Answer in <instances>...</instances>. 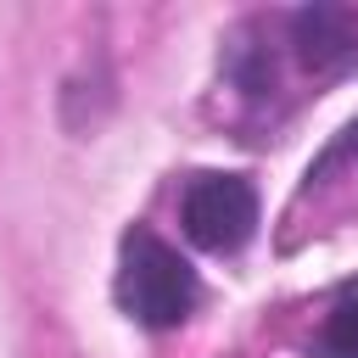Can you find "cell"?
<instances>
[{"mask_svg":"<svg viewBox=\"0 0 358 358\" xmlns=\"http://www.w3.org/2000/svg\"><path fill=\"white\" fill-rule=\"evenodd\" d=\"M201 280L179 246H168L151 224L123 229L117 246V308L145 330H173L196 313Z\"/></svg>","mask_w":358,"mask_h":358,"instance_id":"obj_1","label":"cell"},{"mask_svg":"<svg viewBox=\"0 0 358 358\" xmlns=\"http://www.w3.org/2000/svg\"><path fill=\"white\" fill-rule=\"evenodd\" d=\"M313 358H358V274L336 285L313 336Z\"/></svg>","mask_w":358,"mask_h":358,"instance_id":"obj_4","label":"cell"},{"mask_svg":"<svg viewBox=\"0 0 358 358\" xmlns=\"http://www.w3.org/2000/svg\"><path fill=\"white\" fill-rule=\"evenodd\" d=\"M285 45L296 50V62L319 78H336L347 67H358V17L347 6H296L285 17Z\"/></svg>","mask_w":358,"mask_h":358,"instance_id":"obj_3","label":"cell"},{"mask_svg":"<svg viewBox=\"0 0 358 358\" xmlns=\"http://www.w3.org/2000/svg\"><path fill=\"white\" fill-rule=\"evenodd\" d=\"M257 218H263V201H257V185L246 173H196L179 196V224L190 235V246L201 252H241L252 235H257Z\"/></svg>","mask_w":358,"mask_h":358,"instance_id":"obj_2","label":"cell"}]
</instances>
